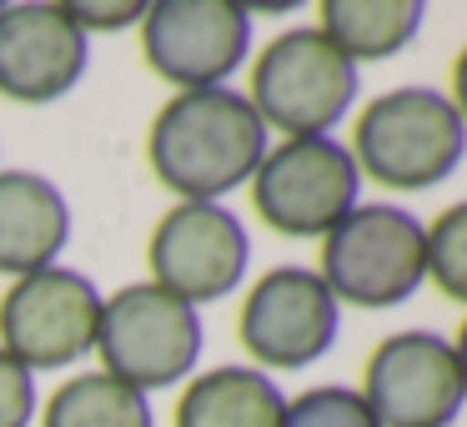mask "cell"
<instances>
[{
  "label": "cell",
  "instance_id": "6da1fadb",
  "mask_svg": "<svg viewBox=\"0 0 467 427\" xmlns=\"http://www.w3.org/2000/svg\"><path fill=\"white\" fill-rule=\"evenodd\" d=\"M146 156L161 186L182 202H222L246 186L266 156V126L242 91H176L156 111Z\"/></svg>",
  "mask_w": 467,
  "mask_h": 427
},
{
  "label": "cell",
  "instance_id": "7a4b0ae2",
  "mask_svg": "<svg viewBox=\"0 0 467 427\" xmlns=\"http://www.w3.org/2000/svg\"><path fill=\"white\" fill-rule=\"evenodd\" d=\"M352 161L387 192H432L457 172L467 151V121L442 91L402 86L387 91L357 116Z\"/></svg>",
  "mask_w": 467,
  "mask_h": 427
},
{
  "label": "cell",
  "instance_id": "3957f363",
  "mask_svg": "<svg viewBox=\"0 0 467 427\" xmlns=\"http://www.w3.org/2000/svg\"><path fill=\"white\" fill-rule=\"evenodd\" d=\"M317 276L347 307H402L427 282V236L412 212L392 202H357L332 232L322 236Z\"/></svg>",
  "mask_w": 467,
  "mask_h": 427
},
{
  "label": "cell",
  "instance_id": "277c9868",
  "mask_svg": "<svg viewBox=\"0 0 467 427\" xmlns=\"http://www.w3.org/2000/svg\"><path fill=\"white\" fill-rule=\"evenodd\" d=\"M246 101L266 131H282L286 141L332 136L357 101V66L317 26H296L256 56Z\"/></svg>",
  "mask_w": 467,
  "mask_h": 427
},
{
  "label": "cell",
  "instance_id": "5b68a950",
  "mask_svg": "<svg viewBox=\"0 0 467 427\" xmlns=\"http://www.w3.org/2000/svg\"><path fill=\"white\" fill-rule=\"evenodd\" d=\"M202 312L176 302L171 292L151 282H131L101 302V327H96V352L101 372L116 382L151 392V387H176L192 377L202 357Z\"/></svg>",
  "mask_w": 467,
  "mask_h": 427
},
{
  "label": "cell",
  "instance_id": "8992f818",
  "mask_svg": "<svg viewBox=\"0 0 467 427\" xmlns=\"http://www.w3.org/2000/svg\"><path fill=\"white\" fill-rule=\"evenodd\" d=\"M352 151L337 136H302V141L266 146L252 176V206L282 236H327L357 206Z\"/></svg>",
  "mask_w": 467,
  "mask_h": 427
},
{
  "label": "cell",
  "instance_id": "52a82bcc",
  "mask_svg": "<svg viewBox=\"0 0 467 427\" xmlns=\"http://www.w3.org/2000/svg\"><path fill=\"white\" fill-rule=\"evenodd\" d=\"M101 302L91 276L71 266H46L21 282H11L0 302V347L26 367V372H51L71 367L96 347Z\"/></svg>",
  "mask_w": 467,
  "mask_h": 427
},
{
  "label": "cell",
  "instance_id": "ba28073f",
  "mask_svg": "<svg viewBox=\"0 0 467 427\" xmlns=\"http://www.w3.org/2000/svg\"><path fill=\"white\" fill-rule=\"evenodd\" d=\"M141 51L176 91H212L252 51V11L236 0H156L141 16Z\"/></svg>",
  "mask_w": 467,
  "mask_h": 427
},
{
  "label": "cell",
  "instance_id": "9c48e42d",
  "mask_svg": "<svg viewBox=\"0 0 467 427\" xmlns=\"http://www.w3.org/2000/svg\"><path fill=\"white\" fill-rule=\"evenodd\" d=\"M151 286L202 307L236 292L252 266V236L222 202H182L151 232Z\"/></svg>",
  "mask_w": 467,
  "mask_h": 427
},
{
  "label": "cell",
  "instance_id": "30bf717a",
  "mask_svg": "<svg viewBox=\"0 0 467 427\" xmlns=\"http://www.w3.org/2000/svg\"><path fill=\"white\" fill-rule=\"evenodd\" d=\"M337 327H342V302L327 292L312 266H272L246 292L236 332L262 367L296 372L332 352Z\"/></svg>",
  "mask_w": 467,
  "mask_h": 427
},
{
  "label": "cell",
  "instance_id": "8fae6325",
  "mask_svg": "<svg viewBox=\"0 0 467 427\" xmlns=\"http://www.w3.org/2000/svg\"><path fill=\"white\" fill-rule=\"evenodd\" d=\"M357 392L382 427H452L467 402L457 352L437 332H392L372 357Z\"/></svg>",
  "mask_w": 467,
  "mask_h": 427
},
{
  "label": "cell",
  "instance_id": "7c38bea8",
  "mask_svg": "<svg viewBox=\"0 0 467 427\" xmlns=\"http://www.w3.org/2000/svg\"><path fill=\"white\" fill-rule=\"evenodd\" d=\"M91 66V41L61 0L0 5V96L16 106H51L76 91Z\"/></svg>",
  "mask_w": 467,
  "mask_h": 427
},
{
  "label": "cell",
  "instance_id": "4fadbf2b",
  "mask_svg": "<svg viewBox=\"0 0 467 427\" xmlns=\"http://www.w3.org/2000/svg\"><path fill=\"white\" fill-rule=\"evenodd\" d=\"M71 242V206L46 176L0 172V272L31 276L56 266Z\"/></svg>",
  "mask_w": 467,
  "mask_h": 427
},
{
  "label": "cell",
  "instance_id": "5bb4252c",
  "mask_svg": "<svg viewBox=\"0 0 467 427\" xmlns=\"http://www.w3.org/2000/svg\"><path fill=\"white\" fill-rule=\"evenodd\" d=\"M286 397L256 367H212L176 402V427H282Z\"/></svg>",
  "mask_w": 467,
  "mask_h": 427
},
{
  "label": "cell",
  "instance_id": "9a60e30c",
  "mask_svg": "<svg viewBox=\"0 0 467 427\" xmlns=\"http://www.w3.org/2000/svg\"><path fill=\"white\" fill-rule=\"evenodd\" d=\"M317 31L337 46L352 66L387 61L422 31V5L417 0H327Z\"/></svg>",
  "mask_w": 467,
  "mask_h": 427
},
{
  "label": "cell",
  "instance_id": "2e32d148",
  "mask_svg": "<svg viewBox=\"0 0 467 427\" xmlns=\"http://www.w3.org/2000/svg\"><path fill=\"white\" fill-rule=\"evenodd\" d=\"M46 427H151V402L111 372H81L51 392Z\"/></svg>",
  "mask_w": 467,
  "mask_h": 427
},
{
  "label": "cell",
  "instance_id": "e0dca14e",
  "mask_svg": "<svg viewBox=\"0 0 467 427\" xmlns=\"http://www.w3.org/2000/svg\"><path fill=\"white\" fill-rule=\"evenodd\" d=\"M427 236V276L437 282V292L467 307V202L437 212L432 226H422Z\"/></svg>",
  "mask_w": 467,
  "mask_h": 427
},
{
  "label": "cell",
  "instance_id": "ac0fdd59",
  "mask_svg": "<svg viewBox=\"0 0 467 427\" xmlns=\"http://www.w3.org/2000/svg\"><path fill=\"white\" fill-rule=\"evenodd\" d=\"M282 427H382L377 412L357 387H306L302 397L286 402Z\"/></svg>",
  "mask_w": 467,
  "mask_h": 427
},
{
  "label": "cell",
  "instance_id": "d6986e66",
  "mask_svg": "<svg viewBox=\"0 0 467 427\" xmlns=\"http://www.w3.org/2000/svg\"><path fill=\"white\" fill-rule=\"evenodd\" d=\"M36 412V377L0 347V427H26Z\"/></svg>",
  "mask_w": 467,
  "mask_h": 427
},
{
  "label": "cell",
  "instance_id": "ffe728a7",
  "mask_svg": "<svg viewBox=\"0 0 467 427\" xmlns=\"http://www.w3.org/2000/svg\"><path fill=\"white\" fill-rule=\"evenodd\" d=\"M66 16H71L76 31L91 41V31H126V26H141L146 5H136V0H116V5H101V0H71Z\"/></svg>",
  "mask_w": 467,
  "mask_h": 427
},
{
  "label": "cell",
  "instance_id": "44dd1931",
  "mask_svg": "<svg viewBox=\"0 0 467 427\" xmlns=\"http://www.w3.org/2000/svg\"><path fill=\"white\" fill-rule=\"evenodd\" d=\"M452 106H457V116L467 121V46H462V56L452 61Z\"/></svg>",
  "mask_w": 467,
  "mask_h": 427
},
{
  "label": "cell",
  "instance_id": "7402d4cb",
  "mask_svg": "<svg viewBox=\"0 0 467 427\" xmlns=\"http://www.w3.org/2000/svg\"><path fill=\"white\" fill-rule=\"evenodd\" d=\"M452 352H457V367H462V377H467V322H462V332H457Z\"/></svg>",
  "mask_w": 467,
  "mask_h": 427
}]
</instances>
